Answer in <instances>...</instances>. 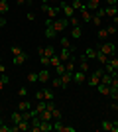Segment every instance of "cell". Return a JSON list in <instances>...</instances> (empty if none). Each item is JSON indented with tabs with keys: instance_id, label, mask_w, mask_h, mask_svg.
Returning a JSON list of instances; mask_svg holds the SVG:
<instances>
[{
	"instance_id": "cell-1",
	"label": "cell",
	"mask_w": 118,
	"mask_h": 132,
	"mask_svg": "<svg viewBox=\"0 0 118 132\" xmlns=\"http://www.w3.org/2000/svg\"><path fill=\"white\" fill-rule=\"evenodd\" d=\"M96 51H101V53L110 57V55H116V45H114L112 42H102V44L96 45Z\"/></svg>"
},
{
	"instance_id": "cell-30",
	"label": "cell",
	"mask_w": 118,
	"mask_h": 132,
	"mask_svg": "<svg viewBox=\"0 0 118 132\" xmlns=\"http://www.w3.org/2000/svg\"><path fill=\"white\" fill-rule=\"evenodd\" d=\"M85 57H89V59L96 57V50L95 47H87V50H85Z\"/></svg>"
},
{
	"instance_id": "cell-32",
	"label": "cell",
	"mask_w": 118,
	"mask_h": 132,
	"mask_svg": "<svg viewBox=\"0 0 118 132\" xmlns=\"http://www.w3.org/2000/svg\"><path fill=\"white\" fill-rule=\"evenodd\" d=\"M59 63H63V61L61 59H59V55H53V57H49V65H53V67H57V65H59Z\"/></svg>"
},
{
	"instance_id": "cell-58",
	"label": "cell",
	"mask_w": 118,
	"mask_h": 132,
	"mask_svg": "<svg viewBox=\"0 0 118 132\" xmlns=\"http://www.w3.org/2000/svg\"><path fill=\"white\" fill-rule=\"evenodd\" d=\"M0 2H10V0H0Z\"/></svg>"
},
{
	"instance_id": "cell-13",
	"label": "cell",
	"mask_w": 118,
	"mask_h": 132,
	"mask_svg": "<svg viewBox=\"0 0 118 132\" xmlns=\"http://www.w3.org/2000/svg\"><path fill=\"white\" fill-rule=\"evenodd\" d=\"M38 77H39V81H41V83H47V81L51 79V73H49V69H47V67H43L41 71H38Z\"/></svg>"
},
{
	"instance_id": "cell-19",
	"label": "cell",
	"mask_w": 118,
	"mask_h": 132,
	"mask_svg": "<svg viewBox=\"0 0 118 132\" xmlns=\"http://www.w3.org/2000/svg\"><path fill=\"white\" fill-rule=\"evenodd\" d=\"M96 89H98V93L101 95H110V85H104V83H98V85H96Z\"/></svg>"
},
{
	"instance_id": "cell-52",
	"label": "cell",
	"mask_w": 118,
	"mask_h": 132,
	"mask_svg": "<svg viewBox=\"0 0 118 132\" xmlns=\"http://www.w3.org/2000/svg\"><path fill=\"white\" fill-rule=\"evenodd\" d=\"M16 4H18V6H22V4H26V0H16Z\"/></svg>"
},
{
	"instance_id": "cell-47",
	"label": "cell",
	"mask_w": 118,
	"mask_h": 132,
	"mask_svg": "<svg viewBox=\"0 0 118 132\" xmlns=\"http://www.w3.org/2000/svg\"><path fill=\"white\" fill-rule=\"evenodd\" d=\"M35 99H38V101H45V99H43V93H41V91H38V93H35Z\"/></svg>"
},
{
	"instance_id": "cell-4",
	"label": "cell",
	"mask_w": 118,
	"mask_h": 132,
	"mask_svg": "<svg viewBox=\"0 0 118 132\" xmlns=\"http://www.w3.org/2000/svg\"><path fill=\"white\" fill-rule=\"evenodd\" d=\"M41 10L47 14V18H51V20H55L57 14H59V6H51V4H41Z\"/></svg>"
},
{
	"instance_id": "cell-36",
	"label": "cell",
	"mask_w": 118,
	"mask_h": 132,
	"mask_svg": "<svg viewBox=\"0 0 118 132\" xmlns=\"http://www.w3.org/2000/svg\"><path fill=\"white\" fill-rule=\"evenodd\" d=\"M41 93H43V99H45V101H51V99H53L51 89H41Z\"/></svg>"
},
{
	"instance_id": "cell-31",
	"label": "cell",
	"mask_w": 118,
	"mask_h": 132,
	"mask_svg": "<svg viewBox=\"0 0 118 132\" xmlns=\"http://www.w3.org/2000/svg\"><path fill=\"white\" fill-rule=\"evenodd\" d=\"M108 65L112 67V69H118V57L116 55H110V57H108Z\"/></svg>"
},
{
	"instance_id": "cell-50",
	"label": "cell",
	"mask_w": 118,
	"mask_h": 132,
	"mask_svg": "<svg viewBox=\"0 0 118 132\" xmlns=\"http://www.w3.org/2000/svg\"><path fill=\"white\" fill-rule=\"evenodd\" d=\"M28 20H30V22H34V20H35V14H32V12H28Z\"/></svg>"
},
{
	"instance_id": "cell-28",
	"label": "cell",
	"mask_w": 118,
	"mask_h": 132,
	"mask_svg": "<svg viewBox=\"0 0 118 132\" xmlns=\"http://www.w3.org/2000/svg\"><path fill=\"white\" fill-rule=\"evenodd\" d=\"M96 36H98V39H101V42H104V39L108 38V32H106V28H101V30L96 32Z\"/></svg>"
},
{
	"instance_id": "cell-38",
	"label": "cell",
	"mask_w": 118,
	"mask_h": 132,
	"mask_svg": "<svg viewBox=\"0 0 118 132\" xmlns=\"http://www.w3.org/2000/svg\"><path fill=\"white\" fill-rule=\"evenodd\" d=\"M39 63L43 67H49V57H45V55H39Z\"/></svg>"
},
{
	"instance_id": "cell-57",
	"label": "cell",
	"mask_w": 118,
	"mask_h": 132,
	"mask_svg": "<svg viewBox=\"0 0 118 132\" xmlns=\"http://www.w3.org/2000/svg\"><path fill=\"white\" fill-rule=\"evenodd\" d=\"M49 2H57V0H47V4H49Z\"/></svg>"
},
{
	"instance_id": "cell-6",
	"label": "cell",
	"mask_w": 118,
	"mask_h": 132,
	"mask_svg": "<svg viewBox=\"0 0 118 132\" xmlns=\"http://www.w3.org/2000/svg\"><path fill=\"white\" fill-rule=\"evenodd\" d=\"M102 73H104V69H96V71H93V75H90V79H89V85H90V87H96V85L101 83Z\"/></svg>"
},
{
	"instance_id": "cell-40",
	"label": "cell",
	"mask_w": 118,
	"mask_h": 132,
	"mask_svg": "<svg viewBox=\"0 0 118 132\" xmlns=\"http://www.w3.org/2000/svg\"><path fill=\"white\" fill-rule=\"evenodd\" d=\"M63 73H65V65H63V63H59V65L55 67V75H63Z\"/></svg>"
},
{
	"instance_id": "cell-42",
	"label": "cell",
	"mask_w": 118,
	"mask_h": 132,
	"mask_svg": "<svg viewBox=\"0 0 118 132\" xmlns=\"http://www.w3.org/2000/svg\"><path fill=\"white\" fill-rule=\"evenodd\" d=\"M69 24H71V26H79V24H81V20H79L77 16H73V18H69Z\"/></svg>"
},
{
	"instance_id": "cell-23",
	"label": "cell",
	"mask_w": 118,
	"mask_h": 132,
	"mask_svg": "<svg viewBox=\"0 0 118 132\" xmlns=\"http://www.w3.org/2000/svg\"><path fill=\"white\" fill-rule=\"evenodd\" d=\"M41 110H45V101H38V105H35V109L32 110L34 114H39Z\"/></svg>"
},
{
	"instance_id": "cell-9",
	"label": "cell",
	"mask_w": 118,
	"mask_h": 132,
	"mask_svg": "<svg viewBox=\"0 0 118 132\" xmlns=\"http://www.w3.org/2000/svg\"><path fill=\"white\" fill-rule=\"evenodd\" d=\"M28 59H30V55L26 53V51H22V53L14 55V59H12V63H14V65H22V63H26Z\"/></svg>"
},
{
	"instance_id": "cell-15",
	"label": "cell",
	"mask_w": 118,
	"mask_h": 132,
	"mask_svg": "<svg viewBox=\"0 0 118 132\" xmlns=\"http://www.w3.org/2000/svg\"><path fill=\"white\" fill-rule=\"evenodd\" d=\"M18 110H20V112H26V110H32V103H30L28 99H22L20 103H18Z\"/></svg>"
},
{
	"instance_id": "cell-62",
	"label": "cell",
	"mask_w": 118,
	"mask_h": 132,
	"mask_svg": "<svg viewBox=\"0 0 118 132\" xmlns=\"http://www.w3.org/2000/svg\"><path fill=\"white\" fill-rule=\"evenodd\" d=\"M116 77H118V73H116Z\"/></svg>"
},
{
	"instance_id": "cell-12",
	"label": "cell",
	"mask_w": 118,
	"mask_h": 132,
	"mask_svg": "<svg viewBox=\"0 0 118 132\" xmlns=\"http://www.w3.org/2000/svg\"><path fill=\"white\" fill-rule=\"evenodd\" d=\"M79 69L83 73H89V69H90V65H89V57H79Z\"/></svg>"
},
{
	"instance_id": "cell-14",
	"label": "cell",
	"mask_w": 118,
	"mask_h": 132,
	"mask_svg": "<svg viewBox=\"0 0 118 132\" xmlns=\"http://www.w3.org/2000/svg\"><path fill=\"white\" fill-rule=\"evenodd\" d=\"M71 55H73V51H71V50H67V47H61V51H59V59L65 63V61L71 59Z\"/></svg>"
},
{
	"instance_id": "cell-55",
	"label": "cell",
	"mask_w": 118,
	"mask_h": 132,
	"mask_svg": "<svg viewBox=\"0 0 118 132\" xmlns=\"http://www.w3.org/2000/svg\"><path fill=\"white\" fill-rule=\"evenodd\" d=\"M2 124H4V120H2V114H0V126H2Z\"/></svg>"
},
{
	"instance_id": "cell-59",
	"label": "cell",
	"mask_w": 118,
	"mask_h": 132,
	"mask_svg": "<svg viewBox=\"0 0 118 132\" xmlns=\"http://www.w3.org/2000/svg\"><path fill=\"white\" fill-rule=\"evenodd\" d=\"M2 75H4V73H0V79H2Z\"/></svg>"
},
{
	"instance_id": "cell-46",
	"label": "cell",
	"mask_w": 118,
	"mask_h": 132,
	"mask_svg": "<svg viewBox=\"0 0 118 132\" xmlns=\"http://www.w3.org/2000/svg\"><path fill=\"white\" fill-rule=\"evenodd\" d=\"M0 81L4 83V85H8V81H10V77H8V75H6V73H4V75H2V79H0Z\"/></svg>"
},
{
	"instance_id": "cell-53",
	"label": "cell",
	"mask_w": 118,
	"mask_h": 132,
	"mask_svg": "<svg viewBox=\"0 0 118 132\" xmlns=\"http://www.w3.org/2000/svg\"><path fill=\"white\" fill-rule=\"evenodd\" d=\"M112 22H114V26H118V16H114V18H112Z\"/></svg>"
},
{
	"instance_id": "cell-34",
	"label": "cell",
	"mask_w": 118,
	"mask_h": 132,
	"mask_svg": "<svg viewBox=\"0 0 118 132\" xmlns=\"http://www.w3.org/2000/svg\"><path fill=\"white\" fill-rule=\"evenodd\" d=\"M10 10V2H0V14H8Z\"/></svg>"
},
{
	"instance_id": "cell-43",
	"label": "cell",
	"mask_w": 118,
	"mask_h": 132,
	"mask_svg": "<svg viewBox=\"0 0 118 132\" xmlns=\"http://www.w3.org/2000/svg\"><path fill=\"white\" fill-rule=\"evenodd\" d=\"M22 47H18V45H12V55H18V53H22Z\"/></svg>"
},
{
	"instance_id": "cell-21",
	"label": "cell",
	"mask_w": 118,
	"mask_h": 132,
	"mask_svg": "<svg viewBox=\"0 0 118 132\" xmlns=\"http://www.w3.org/2000/svg\"><path fill=\"white\" fill-rule=\"evenodd\" d=\"M102 18H104V16H101L98 12H95V16H93V20H90V22H93V26L101 28V24H102Z\"/></svg>"
},
{
	"instance_id": "cell-22",
	"label": "cell",
	"mask_w": 118,
	"mask_h": 132,
	"mask_svg": "<svg viewBox=\"0 0 118 132\" xmlns=\"http://www.w3.org/2000/svg\"><path fill=\"white\" fill-rule=\"evenodd\" d=\"M38 116H39V120H53V118H51V110H47V109L41 110Z\"/></svg>"
},
{
	"instance_id": "cell-45",
	"label": "cell",
	"mask_w": 118,
	"mask_h": 132,
	"mask_svg": "<svg viewBox=\"0 0 118 132\" xmlns=\"http://www.w3.org/2000/svg\"><path fill=\"white\" fill-rule=\"evenodd\" d=\"M0 132H12V126H6V124H2V126H0Z\"/></svg>"
},
{
	"instance_id": "cell-20",
	"label": "cell",
	"mask_w": 118,
	"mask_h": 132,
	"mask_svg": "<svg viewBox=\"0 0 118 132\" xmlns=\"http://www.w3.org/2000/svg\"><path fill=\"white\" fill-rule=\"evenodd\" d=\"M104 14H106V16H118V6H106V8H104Z\"/></svg>"
},
{
	"instance_id": "cell-51",
	"label": "cell",
	"mask_w": 118,
	"mask_h": 132,
	"mask_svg": "<svg viewBox=\"0 0 118 132\" xmlns=\"http://www.w3.org/2000/svg\"><path fill=\"white\" fill-rule=\"evenodd\" d=\"M4 26H6V18L0 16V28H4Z\"/></svg>"
},
{
	"instance_id": "cell-5",
	"label": "cell",
	"mask_w": 118,
	"mask_h": 132,
	"mask_svg": "<svg viewBox=\"0 0 118 132\" xmlns=\"http://www.w3.org/2000/svg\"><path fill=\"white\" fill-rule=\"evenodd\" d=\"M51 24H53V20H51V18H47V20H45V32H43L47 39H53V38L57 36V32L53 30V26H51Z\"/></svg>"
},
{
	"instance_id": "cell-33",
	"label": "cell",
	"mask_w": 118,
	"mask_h": 132,
	"mask_svg": "<svg viewBox=\"0 0 118 132\" xmlns=\"http://www.w3.org/2000/svg\"><path fill=\"white\" fill-rule=\"evenodd\" d=\"M51 118H53V120H61V110L57 109V106L51 110Z\"/></svg>"
},
{
	"instance_id": "cell-10",
	"label": "cell",
	"mask_w": 118,
	"mask_h": 132,
	"mask_svg": "<svg viewBox=\"0 0 118 132\" xmlns=\"http://www.w3.org/2000/svg\"><path fill=\"white\" fill-rule=\"evenodd\" d=\"M79 12H81V22H85V24H90V20H93V12H90V10H87L85 6H83V8H81Z\"/></svg>"
},
{
	"instance_id": "cell-61",
	"label": "cell",
	"mask_w": 118,
	"mask_h": 132,
	"mask_svg": "<svg viewBox=\"0 0 118 132\" xmlns=\"http://www.w3.org/2000/svg\"><path fill=\"white\" fill-rule=\"evenodd\" d=\"M0 63H2V59H0Z\"/></svg>"
},
{
	"instance_id": "cell-39",
	"label": "cell",
	"mask_w": 118,
	"mask_h": 132,
	"mask_svg": "<svg viewBox=\"0 0 118 132\" xmlns=\"http://www.w3.org/2000/svg\"><path fill=\"white\" fill-rule=\"evenodd\" d=\"M106 32H108V36H112V34H118V26H106Z\"/></svg>"
},
{
	"instance_id": "cell-16",
	"label": "cell",
	"mask_w": 118,
	"mask_h": 132,
	"mask_svg": "<svg viewBox=\"0 0 118 132\" xmlns=\"http://www.w3.org/2000/svg\"><path fill=\"white\" fill-rule=\"evenodd\" d=\"M59 77H61V81H63V89H67V87H69V83L73 81V73L65 71L63 75H59Z\"/></svg>"
},
{
	"instance_id": "cell-48",
	"label": "cell",
	"mask_w": 118,
	"mask_h": 132,
	"mask_svg": "<svg viewBox=\"0 0 118 132\" xmlns=\"http://www.w3.org/2000/svg\"><path fill=\"white\" fill-rule=\"evenodd\" d=\"M106 6H118V0H106Z\"/></svg>"
},
{
	"instance_id": "cell-54",
	"label": "cell",
	"mask_w": 118,
	"mask_h": 132,
	"mask_svg": "<svg viewBox=\"0 0 118 132\" xmlns=\"http://www.w3.org/2000/svg\"><path fill=\"white\" fill-rule=\"evenodd\" d=\"M4 87H6V85H4L2 81H0V91H4Z\"/></svg>"
},
{
	"instance_id": "cell-8",
	"label": "cell",
	"mask_w": 118,
	"mask_h": 132,
	"mask_svg": "<svg viewBox=\"0 0 118 132\" xmlns=\"http://www.w3.org/2000/svg\"><path fill=\"white\" fill-rule=\"evenodd\" d=\"M53 130L55 132H75L73 126H65L61 120H53Z\"/></svg>"
},
{
	"instance_id": "cell-56",
	"label": "cell",
	"mask_w": 118,
	"mask_h": 132,
	"mask_svg": "<svg viewBox=\"0 0 118 132\" xmlns=\"http://www.w3.org/2000/svg\"><path fill=\"white\" fill-rule=\"evenodd\" d=\"M26 2H28V4H34V0H26Z\"/></svg>"
},
{
	"instance_id": "cell-24",
	"label": "cell",
	"mask_w": 118,
	"mask_h": 132,
	"mask_svg": "<svg viewBox=\"0 0 118 132\" xmlns=\"http://www.w3.org/2000/svg\"><path fill=\"white\" fill-rule=\"evenodd\" d=\"M10 120H12V124H18L20 120H24V118H22V112H20V110H18V112H12Z\"/></svg>"
},
{
	"instance_id": "cell-17",
	"label": "cell",
	"mask_w": 118,
	"mask_h": 132,
	"mask_svg": "<svg viewBox=\"0 0 118 132\" xmlns=\"http://www.w3.org/2000/svg\"><path fill=\"white\" fill-rule=\"evenodd\" d=\"M85 75H87V73H83L81 69H79V71H73V81L77 83V85H81V83H85Z\"/></svg>"
},
{
	"instance_id": "cell-49",
	"label": "cell",
	"mask_w": 118,
	"mask_h": 132,
	"mask_svg": "<svg viewBox=\"0 0 118 132\" xmlns=\"http://www.w3.org/2000/svg\"><path fill=\"white\" fill-rule=\"evenodd\" d=\"M110 109H112V110H118V101H112V103H110Z\"/></svg>"
},
{
	"instance_id": "cell-18",
	"label": "cell",
	"mask_w": 118,
	"mask_h": 132,
	"mask_svg": "<svg viewBox=\"0 0 118 132\" xmlns=\"http://www.w3.org/2000/svg\"><path fill=\"white\" fill-rule=\"evenodd\" d=\"M69 34H71V38H73V39H81V36H83V30H81V26H73Z\"/></svg>"
},
{
	"instance_id": "cell-25",
	"label": "cell",
	"mask_w": 118,
	"mask_h": 132,
	"mask_svg": "<svg viewBox=\"0 0 118 132\" xmlns=\"http://www.w3.org/2000/svg\"><path fill=\"white\" fill-rule=\"evenodd\" d=\"M69 4L73 6V10L77 12V10H81V8H83V6H85V2H83V0H71Z\"/></svg>"
},
{
	"instance_id": "cell-2",
	"label": "cell",
	"mask_w": 118,
	"mask_h": 132,
	"mask_svg": "<svg viewBox=\"0 0 118 132\" xmlns=\"http://www.w3.org/2000/svg\"><path fill=\"white\" fill-rule=\"evenodd\" d=\"M59 12L63 14V18H73L75 16V10H73V6L69 4L67 0H59Z\"/></svg>"
},
{
	"instance_id": "cell-44",
	"label": "cell",
	"mask_w": 118,
	"mask_h": 132,
	"mask_svg": "<svg viewBox=\"0 0 118 132\" xmlns=\"http://www.w3.org/2000/svg\"><path fill=\"white\" fill-rule=\"evenodd\" d=\"M18 95H20V97H26V95H28V89H26V87H20Z\"/></svg>"
},
{
	"instance_id": "cell-27",
	"label": "cell",
	"mask_w": 118,
	"mask_h": 132,
	"mask_svg": "<svg viewBox=\"0 0 118 132\" xmlns=\"http://www.w3.org/2000/svg\"><path fill=\"white\" fill-rule=\"evenodd\" d=\"M51 87H53V89H63V81H61V77H59V75L51 81Z\"/></svg>"
},
{
	"instance_id": "cell-11",
	"label": "cell",
	"mask_w": 118,
	"mask_h": 132,
	"mask_svg": "<svg viewBox=\"0 0 118 132\" xmlns=\"http://www.w3.org/2000/svg\"><path fill=\"white\" fill-rule=\"evenodd\" d=\"M85 8L90 10V12H96L101 8V0H87V2H85Z\"/></svg>"
},
{
	"instance_id": "cell-60",
	"label": "cell",
	"mask_w": 118,
	"mask_h": 132,
	"mask_svg": "<svg viewBox=\"0 0 118 132\" xmlns=\"http://www.w3.org/2000/svg\"><path fill=\"white\" fill-rule=\"evenodd\" d=\"M0 114H2V110H0Z\"/></svg>"
},
{
	"instance_id": "cell-7",
	"label": "cell",
	"mask_w": 118,
	"mask_h": 132,
	"mask_svg": "<svg viewBox=\"0 0 118 132\" xmlns=\"http://www.w3.org/2000/svg\"><path fill=\"white\" fill-rule=\"evenodd\" d=\"M101 128H102V130H106V132H118V120H114V122L102 120L101 122Z\"/></svg>"
},
{
	"instance_id": "cell-26",
	"label": "cell",
	"mask_w": 118,
	"mask_h": 132,
	"mask_svg": "<svg viewBox=\"0 0 118 132\" xmlns=\"http://www.w3.org/2000/svg\"><path fill=\"white\" fill-rule=\"evenodd\" d=\"M101 83H104V85H110V83H112V75H110V73H102V77H101Z\"/></svg>"
},
{
	"instance_id": "cell-37",
	"label": "cell",
	"mask_w": 118,
	"mask_h": 132,
	"mask_svg": "<svg viewBox=\"0 0 118 132\" xmlns=\"http://www.w3.org/2000/svg\"><path fill=\"white\" fill-rule=\"evenodd\" d=\"M28 81H30V83H35V81H39V77H38V73H35V71L28 73Z\"/></svg>"
},
{
	"instance_id": "cell-41",
	"label": "cell",
	"mask_w": 118,
	"mask_h": 132,
	"mask_svg": "<svg viewBox=\"0 0 118 132\" xmlns=\"http://www.w3.org/2000/svg\"><path fill=\"white\" fill-rule=\"evenodd\" d=\"M45 109H47V110H53V109H55V103H53V99H51V101H45Z\"/></svg>"
},
{
	"instance_id": "cell-29",
	"label": "cell",
	"mask_w": 118,
	"mask_h": 132,
	"mask_svg": "<svg viewBox=\"0 0 118 132\" xmlns=\"http://www.w3.org/2000/svg\"><path fill=\"white\" fill-rule=\"evenodd\" d=\"M59 44H61V47H67V50L73 51V47H71V39H69V38H61V39H59Z\"/></svg>"
},
{
	"instance_id": "cell-3",
	"label": "cell",
	"mask_w": 118,
	"mask_h": 132,
	"mask_svg": "<svg viewBox=\"0 0 118 132\" xmlns=\"http://www.w3.org/2000/svg\"><path fill=\"white\" fill-rule=\"evenodd\" d=\"M51 26H53V30H55V32H65V30H67V26H69V20H67V18H55Z\"/></svg>"
},
{
	"instance_id": "cell-35",
	"label": "cell",
	"mask_w": 118,
	"mask_h": 132,
	"mask_svg": "<svg viewBox=\"0 0 118 132\" xmlns=\"http://www.w3.org/2000/svg\"><path fill=\"white\" fill-rule=\"evenodd\" d=\"M96 59H98V61L102 63V65H104V63H108V55L101 53V51H96Z\"/></svg>"
}]
</instances>
